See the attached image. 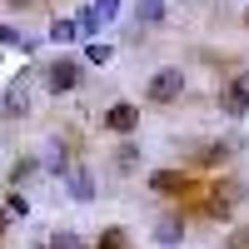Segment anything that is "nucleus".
<instances>
[{
  "label": "nucleus",
  "instance_id": "nucleus-21",
  "mask_svg": "<svg viewBox=\"0 0 249 249\" xmlns=\"http://www.w3.org/2000/svg\"><path fill=\"white\" fill-rule=\"evenodd\" d=\"M224 249H249V224H234L230 239H224Z\"/></svg>",
  "mask_w": 249,
  "mask_h": 249
},
{
  "label": "nucleus",
  "instance_id": "nucleus-6",
  "mask_svg": "<svg viewBox=\"0 0 249 249\" xmlns=\"http://www.w3.org/2000/svg\"><path fill=\"white\" fill-rule=\"evenodd\" d=\"M150 190H155V195H184V190H190V179H184L179 170H155V175H150Z\"/></svg>",
  "mask_w": 249,
  "mask_h": 249
},
{
  "label": "nucleus",
  "instance_id": "nucleus-5",
  "mask_svg": "<svg viewBox=\"0 0 249 249\" xmlns=\"http://www.w3.org/2000/svg\"><path fill=\"white\" fill-rule=\"evenodd\" d=\"M105 130H110V135H135V130H140V105H130V100L110 105V110H105Z\"/></svg>",
  "mask_w": 249,
  "mask_h": 249
},
{
  "label": "nucleus",
  "instance_id": "nucleus-16",
  "mask_svg": "<svg viewBox=\"0 0 249 249\" xmlns=\"http://www.w3.org/2000/svg\"><path fill=\"white\" fill-rule=\"evenodd\" d=\"M75 30H80V35H95V30H100V15H95V5H80V15H75Z\"/></svg>",
  "mask_w": 249,
  "mask_h": 249
},
{
  "label": "nucleus",
  "instance_id": "nucleus-19",
  "mask_svg": "<svg viewBox=\"0 0 249 249\" xmlns=\"http://www.w3.org/2000/svg\"><path fill=\"white\" fill-rule=\"evenodd\" d=\"M115 164H120L124 175H130V170H140V144H120V160H115Z\"/></svg>",
  "mask_w": 249,
  "mask_h": 249
},
{
  "label": "nucleus",
  "instance_id": "nucleus-8",
  "mask_svg": "<svg viewBox=\"0 0 249 249\" xmlns=\"http://www.w3.org/2000/svg\"><path fill=\"white\" fill-rule=\"evenodd\" d=\"M155 244L179 249V244H184V219H160V224H155Z\"/></svg>",
  "mask_w": 249,
  "mask_h": 249
},
{
  "label": "nucleus",
  "instance_id": "nucleus-1",
  "mask_svg": "<svg viewBox=\"0 0 249 249\" xmlns=\"http://www.w3.org/2000/svg\"><path fill=\"white\" fill-rule=\"evenodd\" d=\"M179 95H184V70L179 65L155 70L150 85H144V100H150V105H179Z\"/></svg>",
  "mask_w": 249,
  "mask_h": 249
},
{
  "label": "nucleus",
  "instance_id": "nucleus-15",
  "mask_svg": "<svg viewBox=\"0 0 249 249\" xmlns=\"http://www.w3.org/2000/svg\"><path fill=\"white\" fill-rule=\"evenodd\" d=\"M50 144H55V150L45 155V170H50V175H65V170H70V160H65V144H60V140H50Z\"/></svg>",
  "mask_w": 249,
  "mask_h": 249
},
{
  "label": "nucleus",
  "instance_id": "nucleus-25",
  "mask_svg": "<svg viewBox=\"0 0 249 249\" xmlns=\"http://www.w3.org/2000/svg\"><path fill=\"white\" fill-rule=\"evenodd\" d=\"M244 30H249V10H244Z\"/></svg>",
  "mask_w": 249,
  "mask_h": 249
},
{
  "label": "nucleus",
  "instance_id": "nucleus-9",
  "mask_svg": "<svg viewBox=\"0 0 249 249\" xmlns=\"http://www.w3.org/2000/svg\"><path fill=\"white\" fill-rule=\"evenodd\" d=\"M70 195H75L80 204H90V199H95V175L85 170V164H80V170H70Z\"/></svg>",
  "mask_w": 249,
  "mask_h": 249
},
{
  "label": "nucleus",
  "instance_id": "nucleus-18",
  "mask_svg": "<svg viewBox=\"0 0 249 249\" xmlns=\"http://www.w3.org/2000/svg\"><path fill=\"white\" fill-rule=\"evenodd\" d=\"M95 249H130V239H124V230H100V244Z\"/></svg>",
  "mask_w": 249,
  "mask_h": 249
},
{
  "label": "nucleus",
  "instance_id": "nucleus-10",
  "mask_svg": "<svg viewBox=\"0 0 249 249\" xmlns=\"http://www.w3.org/2000/svg\"><path fill=\"white\" fill-rule=\"evenodd\" d=\"M230 155H234V140H214L210 150H199V164H204V170H214V164H224Z\"/></svg>",
  "mask_w": 249,
  "mask_h": 249
},
{
  "label": "nucleus",
  "instance_id": "nucleus-14",
  "mask_svg": "<svg viewBox=\"0 0 249 249\" xmlns=\"http://www.w3.org/2000/svg\"><path fill=\"white\" fill-rule=\"evenodd\" d=\"M110 45H105V40H90V45H85V65H110Z\"/></svg>",
  "mask_w": 249,
  "mask_h": 249
},
{
  "label": "nucleus",
  "instance_id": "nucleus-24",
  "mask_svg": "<svg viewBox=\"0 0 249 249\" xmlns=\"http://www.w3.org/2000/svg\"><path fill=\"white\" fill-rule=\"evenodd\" d=\"M10 5H35V0H10Z\"/></svg>",
  "mask_w": 249,
  "mask_h": 249
},
{
  "label": "nucleus",
  "instance_id": "nucleus-4",
  "mask_svg": "<svg viewBox=\"0 0 249 249\" xmlns=\"http://www.w3.org/2000/svg\"><path fill=\"white\" fill-rule=\"evenodd\" d=\"M239 199H244V190H239V179H219L214 190H210V214H214V219H230Z\"/></svg>",
  "mask_w": 249,
  "mask_h": 249
},
{
  "label": "nucleus",
  "instance_id": "nucleus-20",
  "mask_svg": "<svg viewBox=\"0 0 249 249\" xmlns=\"http://www.w3.org/2000/svg\"><path fill=\"white\" fill-rule=\"evenodd\" d=\"M35 170H40V160H15V170H10V184H25Z\"/></svg>",
  "mask_w": 249,
  "mask_h": 249
},
{
  "label": "nucleus",
  "instance_id": "nucleus-17",
  "mask_svg": "<svg viewBox=\"0 0 249 249\" xmlns=\"http://www.w3.org/2000/svg\"><path fill=\"white\" fill-rule=\"evenodd\" d=\"M50 249H90V244L80 239V234H70V230H55L50 234Z\"/></svg>",
  "mask_w": 249,
  "mask_h": 249
},
{
  "label": "nucleus",
  "instance_id": "nucleus-22",
  "mask_svg": "<svg viewBox=\"0 0 249 249\" xmlns=\"http://www.w3.org/2000/svg\"><path fill=\"white\" fill-rule=\"evenodd\" d=\"M5 214H20V219H25V214H30V199H25V195L15 190V195L5 199Z\"/></svg>",
  "mask_w": 249,
  "mask_h": 249
},
{
  "label": "nucleus",
  "instance_id": "nucleus-13",
  "mask_svg": "<svg viewBox=\"0 0 249 249\" xmlns=\"http://www.w3.org/2000/svg\"><path fill=\"white\" fill-rule=\"evenodd\" d=\"M0 45H15V50H25V55H30V50H35V40H30V35H20V30H10V25H0Z\"/></svg>",
  "mask_w": 249,
  "mask_h": 249
},
{
  "label": "nucleus",
  "instance_id": "nucleus-23",
  "mask_svg": "<svg viewBox=\"0 0 249 249\" xmlns=\"http://www.w3.org/2000/svg\"><path fill=\"white\" fill-rule=\"evenodd\" d=\"M115 10H120V0H95V15H100V25H105V20H115Z\"/></svg>",
  "mask_w": 249,
  "mask_h": 249
},
{
  "label": "nucleus",
  "instance_id": "nucleus-7",
  "mask_svg": "<svg viewBox=\"0 0 249 249\" xmlns=\"http://www.w3.org/2000/svg\"><path fill=\"white\" fill-rule=\"evenodd\" d=\"M0 115H5V120H25V115H30V95H25V85H20V80L5 90V105H0Z\"/></svg>",
  "mask_w": 249,
  "mask_h": 249
},
{
  "label": "nucleus",
  "instance_id": "nucleus-3",
  "mask_svg": "<svg viewBox=\"0 0 249 249\" xmlns=\"http://www.w3.org/2000/svg\"><path fill=\"white\" fill-rule=\"evenodd\" d=\"M45 85H50L55 95L75 90V85H80V60H75V55H60L55 65H45Z\"/></svg>",
  "mask_w": 249,
  "mask_h": 249
},
{
  "label": "nucleus",
  "instance_id": "nucleus-12",
  "mask_svg": "<svg viewBox=\"0 0 249 249\" xmlns=\"http://www.w3.org/2000/svg\"><path fill=\"white\" fill-rule=\"evenodd\" d=\"M50 40H55V45H75V40H80L75 20H55V25H50Z\"/></svg>",
  "mask_w": 249,
  "mask_h": 249
},
{
  "label": "nucleus",
  "instance_id": "nucleus-2",
  "mask_svg": "<svg viewBox=\"0 0 249 249\" xmlns=\"http://www.w3.org/2000/svg\"><path fill=\"white\" fill-rule=\"evenodd\" d=\"M219 110L230 115V120H244L249 115V70H239L230 85L219 90Z\"/></svg>",
  "mask_w": 249,
  "mask_h": 249
},
{
  "label": "nucleus",
  "instance_id": "nucleus-11",
  "mask_svg": "<svg viewBox=\"0 0 249 249\" xmlns=\"http://www.w3.org/2000/svg\"><path fill=\"white\" fill-rule=\"evenodd\" d=\"M164 20V0H140L135 5V25H160Z\"/></svg>",
  "mask_w": 249,
  "mask_h": 249
}]
</instances>
